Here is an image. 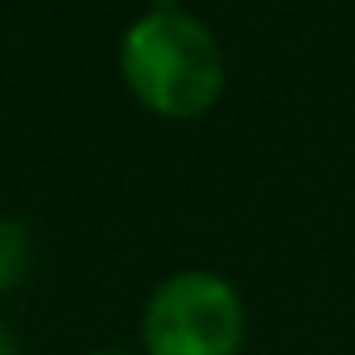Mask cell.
<instances>
[{
	"label": "cell",
	"mask_w": 355,
	"mask_h": 355,
	"mask_svg": "<svg viewBox=\"0 0 355 355\" xmlns=\"http://www.w3.org/2000/svg\"><path fill=\"white\" fill-rule=\"evenodd\" d=\"M120 79L162 120H198L227 91V58L207 21L182 8H149L120 37Z\"/></svg>",
	"instance_id": "1"
},
{
	"label": "cell",
	"mask_w": 355,
	"mask_h": 355,
	"mask_svg": "<svg viewBox=\"0 0 355 355\" xmlns=\"http://www.w3.org/2000/svg\"><path fill=\"white\" fill-rule=\"evenodd\" d=\"M244 297L215 268L170 272L141 314L145 355H244Z\"/></svg>",
	"instance_id": "2"
},
{
	"label": "cell",
	"mask_w": 355,
	"mask_h": 355,
	"mask_svg": "<svg viewBox=\"0 0 355 355\" xmlns=\"http://www.w3.org/2000/svg\"><path fill=\"white\" fill-rule=\"evenodd\" d=\"M29 232L17 223V219H4L0 215V293L17 289L25 281V268H29Z\"/></svg>",
	"instance_id": "3"
},
{
	"label": "cell",
	"mask_w": 355,
	"mask_h": 355,
	"mask_svg": "<svg viewBox=\"0 0 355 355\" xmlns=\"http://www.w3.org/2000/svg\"><path fill=\"white\" fill-rule=\"evenodd\" d=\"M0 355H21V347H17V335L0 322Z\"/></svg>",
	"instance_id": "4"
},
{
	"label": "cell",
	"mask_w": 355,
	"mask_h": 355,
	"mask_svg": "<svg viewBox=\"0 0 355 355\" xmlns=\"http://www.w3.org/2000/svg\"><path fill=\"white\" fill-rule=\"evenodd\" d=\"M91 355H128V352H91Z\"/></svg>",
	"instance_id": "5"
}]
</instances>
